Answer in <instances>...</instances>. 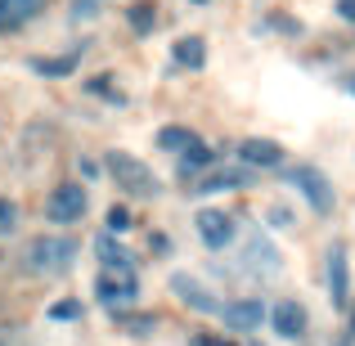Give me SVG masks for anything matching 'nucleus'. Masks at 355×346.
<instances>
[{"instance_id":"nucleus-14","label":"nucleus","mask_w":355,"mask_h":346,"mask_svg":"<svg viewBox=\"0 0 355 346\" xmlns=\"http://www.w3.org/2000/svg\"><path fill=\"white\" fill-rule=\"evenodd\" d=\"M45 9V0H0V32H18Z\"/></svg>"},{"instance_id":"nucleus-30","label":"nucleus","mask_w":355,"mask_h":346,"mask_svg":"<svg viewBox=\"0 0 355 346\" xmlns=\"http://www.w3.org/2000/svg\"><path fill=\"white\" fill-rule=\"evenodd\" d=\"M220 346H234V342H220Z\"/></svg>"},{"instance_id":"nucleus-19","label":"nucleus","mask_w":355,"mask_h":346,"mask_svg":"<svg viewBox=\"0 0 355 346\" xmlns=\"http://www.w3.org/2000/svg\"><path fill=\"white\" fill-rule=\"evenodd\" d=\"M180 166L184 171H202V166H216V153L207 144H193L189 153H180Z\"/></svg>"},{"instance_id":"nucleus-22","label":"nucleus","mask_w":355,"mask_h":346,"mask_svg":"<svg viewBox=\"0 0 355 346\" xmlns=\"http://www.w3.org/2000/svg\"><path fill=\"white\" fill-rule=\"evenodd\" d=\"M14 234H18V207L0 198V239H14Z\"/></svg>"},{"instance_id":"nucleus-9","label":"nucleus","mask_w":355,"mask_h":346,"mask_svg":"<svg viewBox=\"0 0 355 346\" xmlns=\"http://www.w3.org/2000/svg\"><path fill=\"white\" fill-rule=\"evenodd\" d=\"M193 225H198V239L207 243V248H230L234 243V216L230 211H216V207H207V211H198L193 216Z\"/></svg>"},{"instance_id":"nucleus-6","label":"nucleus","mask_w":355,"mask_h":346,"mask_svg":"<svg viewBox=\"0 0 355 346\" xmlns=\"http://www.w3.org/2000/svg\"><path fill=\"white\" fill-rule=\"evenodd\" d=\"M293 184L302 189V198L311 202L320 216H329L333 207H338V193H333V184H329V175L320 171V166H293Z\"/></svg>"},{"instance_id":"nucleus-31","label":"nucleus","mask_w":355,"mask_h":346,"mask_svg":"<svg viewBox=\"0 0 355 346\" xmlns=\"http://www.w3.org/2000/svg\"><path fill=\"white\" fill-rule=\"evenodd\" d=\"M351 329H355V315H351Z\"/></svg>"},{"instance_id":"nucleus-18","label":"nucleus","mask_w":355,"mask_h":346,"mask_svg":"<svg viewBox=\"0 0 355 346\" xmlns=\"http://www.w3.org/2000/svg\"><path fill=\"white\" fill-rule=\"evenodd\" d=\"M32 68L41 72V77H68V72L77 68V54H63V59H32Z\"/></svg>"},{"instance_id":"nucleus-27","label":"nucleus","mask_w":355,"mask_h":346,"mask_svg":"<svg viewBox=\"0 0 355 346\" xmlns=\"http://www.w3.org/2000/svg\"><path fill=\"white\" fill-rule=\"evenodd\" d=\"M338 14L347 18V23H355V0H338Z\"/></svg>"},{"instance_id":"nucleus-11","label":"nucleus","mask_w":355,"mask_h":346,"mask_svg":"<svg viewBox=\"0 0 355 346\" xmlns=\"http://www.w3.org/2000/svg\"><path fill=\"white\" fill-rule=\"evenodd\" d=\"M248 184V166H207L198 180V189L193 193H230V189H243Z\"/></svg>"},{"instance_id":"nucleus-25","label":"nucleus","mask_w":355,"mask_h":346,"mask_svg":"<svg viewBox=\"0 0 355 346\" xmlns=\"http://www.w3.org/2000/svg\"><path fill=\"white\" fill-rule=\"evenodd\" d=\"M77 315H81L77 302H54L50 306V320H77Z\"/></svg>"},{"instance_id":"nucleus-7","label":"nucleus","mask_w":355,"mask_h":346,"mask_svg":"<svg viewBox=\"0 0 355 346\" xmlns=\"http://www.w3.org/2000/svg\"><path fill=\"white\" fill-rule=\"evenodd\" d=\"M171 293L180 297L189 311H198V315H220V311H225V302H220L211 288H202V279L184 275V270H175V275H171Z\"/></svg>"},{"instance_id":"nucleus-20","label":"nucleus","mask_w":355,"mask_h":346,"mask_svg":"<svg viewBox=\"0 0 355 346\" xmlns=\"http://www.w3.org/2000/svg\"><path fill=\"white\" fill-rule=\"evenodd\" d=\"M95 252L104 257V266H130V257H126V252L117 248V239H113V234H104V239L95 243Z\"/></svg>"},{"instance_id":"nucleus-13","label":"nucleus","mask_w":355,"mask_h":346,"mask_svg":"<svg viewBox=\"0 0 355 346\" xmlns=\"http://www.w3.org/2000/svg\"><path fill=\"white\" fill-rule=\"evenodd\" d=\"M329 288H333V306L347 311V243H333L329 248Z\"/></svg>"},{"instance_id":"nucleus-17","label":"nucleus","mask_w":355,"mask_h":346,"mask_svg":"<svg viewBox=\"0 0 355 346\" xmlns=\"http://www.w3.org/2000/svg\"><path fill=\"white\" fill-rule=\"evenodd\" d=\"M108 9V0H72V9H68V18L77 27H86V23H95L99 14H104Z\"/></svg>"},{"instance_id":"nucleus-24","label":"nucleus","mask_w":355,"mask_h":346,"mask_svg":"<svg viewBox=\"0 0 355 346\" xmlns=\"http://www.w3.org/2000/svg\"><path fill=\"white\" fill-rule=\"evenodd\" d=\"M126 230H130V211L113 207V211H108V234H126Z\"/></svg>"},{"instance_id":"nucleus-28","label":"nucleus","mask_w":355,"mask_h":346,"mask_svg":"<svg viewBox=\"0 0 355 346\" xmlns=\"http://www.w3.org/2000/svg\"><path fill=\"white\" fill-rule=\"evenodd\" d=\"M347 95H355V72H351V77H347Z\"/></svg>"},{"instance_id":"nucleus-8","label":"nucleus","mask_w":355,"mask_h":346,"mask_svg":"<svg viewBox=\"0 0 355 346\" xmlns=\"http://www.w3.org/2000/svg\"><path fill=\"white\" fill-rule=\"evenodd\" d=\"M239 162L248 166V171H270V166H284V144H279V139L252 135V139H243V144H239Z\"/></svg>"},{"instance_id":"nucleus-4","label":"nucleus","mask_w":355,"mask_h":346,"mask_svg":"<svg viewBox=\"0 0 355 346\" xmlns=\"http://www.w3.org/2000/svg\"><path fill=\"white\" fill-rule=\"evenodd\" d=\"M86 207H90L86 189H81L77 180H63V184H54L50 198H45V220H50V225H77V220L86 216Z\"/></svg>"},{"instance_id":"nucleus-29","label":"nucleus","mask_w":355,"mask_h":346,"mask_svg":"<svg viewBox=\"0 0 355 346\" xmlns=\"http://www.w3.org/2000/svg\"><path fill=\"white\" fill-rule=\"evenodd\" d=\"M193 5H207V0H193Z\"/></svg>"},{"instance_id":"nucleus-26","label":"nucleus","mask_w":355,"mask_h":346,"mask_svg":"<svg viewBox=\"0 0 355 346\" xmlns=\"http://www.w3.org/2000/svg\"><path fill=\"white\" fill-rule=\"evenodd\" d=\"M266 220H270V225H279V230H288V225H293V211H288V207H279V202H275V207L266 211Z\"/></svg>"},{"instance_id":"nucleus-5","label":"nucleus","mask_w":355,"mask_h":346,"mask_svg":"<svg viewBox=\"0 0 355 346\" xmlns=\"http://www.w3.org/2000/svg\"><path fill=\"white\" fill-rule=\"evenodd\" d=\"M243 270H248L252 279H275L279 270H284V257H279V248L266 239L261 230H248V239H243Z\"/></svg>"},{"instance_id":"nucleus-10","label":"nucleus","mask_w":355,"mask_h":346,"mask_svg":"<svg viewBox=\"0 0 355 346\" xmlns=\"http://www.w3.org/2000/svg\"><path fill=\"white\" fill-rule=\"evenodd\" d=\"M270 329H275L279 338L297 342V338L306 333V306H302V302H293V297H288V302H279L275 311H270Z\"/></svg>"},{"instance_id":"nucleus-23","label":"nucleus","mask_w":355,"mask_h":346,"mask_svg":"<svg viewBox=\"0 0 355 346\" xmlns=\"http://www.w3.org/2000/svg\"><path fill=\"white\" fill-rule=\"evenodd\" d=\"M90 95H104V99H113V104H126V95L113 86V77H95L90 81Z\"/></svg>"},{"instance_id":"nucleus-2","label":"nucleus","mask_w":355,"mask_h":346,"mask_svg":"<svg viewBox=\"0 0 355 346\" xmlns=\"http://www.w3.org/2000/svg\"><path fill=\"white\" fill-rule=\"evenodd\" d=\"M104 166H108V175L117 180V189L135 193V198H153V193L162 189V184H157V175H153V166H144L139 157L121 153V148H113V153L104 157Z\"/></svg>"},{"instance_id":"nucleus-15","label":"nucleus","mask_w":355,"mask_h":346,"mask_svg":"<svg viewBox=\"0 0 355 346\" xmlns=\"http://www.w3.org/2000/svg\"><path fill=\"white\" fill-rule=\"evenodd\" d=\"M171 59L180 63V68H202V63H207V41H202V36H180V41L171 45Z\"/></svg>"},{"instance_id":"nucleus-21","label":"nucleus","mask_w":355,"mask_h":346,"mask_svg":"<svg viewBox=\"0 0 355 346\" xmlns=\"http://www.w3.org/2000/svg\"><path fill=\"white\" fill-rule=\"evenodd\" d=\"M126 18H130V32H139V36L153 32V5H135Z\"/></svg>"},{"instance_id":"nucleus-1","label":"nucleus","mask_w":355,"mask_h":346,"mask_svg":"<svg viewBox=\"0 0 355 346\" xmlns=\"http://www.w3.org/2000/svg\"><path fill=\"white\" fill-rule=\"evenodd\" d=\"M72 261H77V239H72V234H36L23 248V270L45 275V279L68 275Z\"/></svg>"},{"instance_id":"nucleus-12","label":"nucleus","mask_w":355,"mask_h":346,"mask_svg":"<svg viewBox=\"0 0 355 346\" xmlns=\"http://www.w3.org/2000/svg\"><path fill=\"white\" fill-rule=\"evenodd\" d=\"M220 320L230 324V333H252L261 320H266V306L252 302V297H248V302H230L225 311H220Z\"/></svg>"},{"instance_id":"nucleus-16","label":"nucleus","mask_w":355,"mask_h":346,"mask_svg":"<svg viewBox=\"0 0 355 346\" xmlns=\"http://www.w3.org/2000/svg\"><path fill=\"white\" fill-rule=\"evenodd\" d=\"M193 144H202V139L193 135L189 126H162L157 130V148H162V153H189Z\"/></svg>"},{"instance_id":"nucleus-3","label":"nucleus","mask_w":355,"mask_h":346,"mask_svg":"<svg viewBox=\"0 0 355 346\" xmlns=\"http://www.w3.org/2000/svg\"><path fill=\"white\" fill-rule=\"evenodd\" d=\"M95 297L104 306H113V311H121V306H135V297H139L135 266H104L95 275Z\"/></svg>"}]
</instances>
